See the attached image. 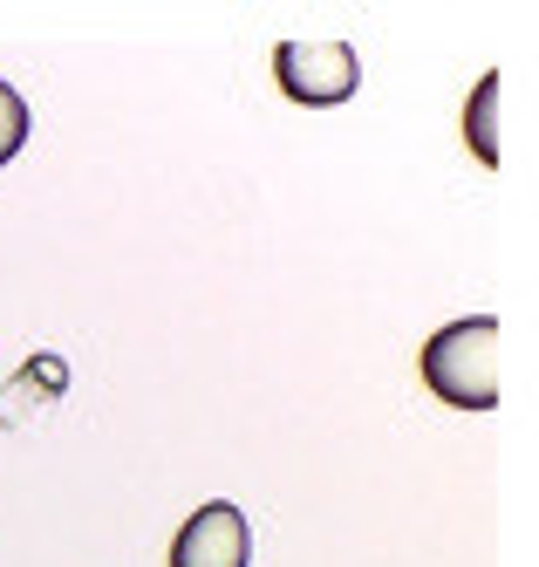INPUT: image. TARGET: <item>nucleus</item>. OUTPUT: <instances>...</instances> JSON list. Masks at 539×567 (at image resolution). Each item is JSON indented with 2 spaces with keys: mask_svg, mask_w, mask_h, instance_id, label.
Wrapping results in <instances>:
<instances>
[{
  "mask_svg": "<svg viewBox=\"0 0 539 567\" xmlns=\"http://www.w3.org/2000/svg\"><path fill=\"white\" fill-rule=\"evenodd\" d=\"M424 383L450 411H491L499 403V315L444 321L424 342Z\"/></svg>",
  "mask_w": 539,
  "mask_h": 567,
  "instance_id": "1",
  "label": "nucleus"
},
{
  "mask_svg": "<svg viewBox=\"0 0 539 567\" xmlns=\"http://www.w3.org/2000/svg\"><path fill=\"white\" fill-rule=\"evenodd\" d=\"M273 83L287 103L308 110H335L362 90V62L349 42H280L273 49Z\"/></svg>",
  "mask_w": 539,
  "mask_h": 567,
  "instance_id": "2",
  "label": "nucleus"
},
{
  "mask_svg": "<svg viewBox=\"0 0 539 567\" xmlns=\"http://www.w3.org/2000/svg\"><path fill=\"white\" fill-rule=\"evenodd\" d=\"M253 560V526L232 499H205L172 540V567H246Z\"/></svg>",
  "mask_w": 539,
  "mask_h": 567,
  "instance_id": "3",
  "label": "nucleus"
},
{
  "mask_svg": "<svg viewBox=\"0 0 539 567\" xmlns=\"http://www.w3.org/2000/svg\"><path fill=\"white\" fill-rule=\"evenodd\" d=\"M499 69H485L478 75V90H471V110H465V131H471V157L478 165H499Z\"/></svg>",
  "mask_w": 539,
  "mask_h": 567,
  "instance_id": "4",
  "label": "nucleus"
},
{
  "mask_svg": "<svg viewBox=\"0 0 539 567\" xmlns=\"http://www.w3.org/2000/svg\"><path fill=\"white\" fill-rule=\"evenodd\" d=\"M28 96L14 90V83H0V165H14L21 157V144H28Z\"/></svg>",
  "mask_w": 539,
  "mask_h": 567,
  "instance_id": "5",
  "label": "nucleus"
}]
</instances>
